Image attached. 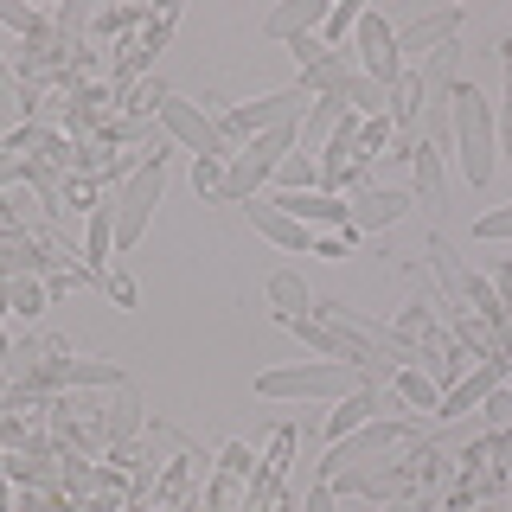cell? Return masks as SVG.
<instances>
[{
	"label": "cell",
	"mask_w": 512,
	"mask_h": 512,
	"mask_svg": "<svg viewBox=\"0 0 512 512\" xmlns=\"http://www.w3.org/2000/svg\"><path fill=\"white\" fill-rule=\"evenodd\" d=\"M288 52H295V64H301V71H314V64H320V58H327V52H333V45H327V39H320V32H301V39H288Z\"/></svg>",
	"instance_id": "cell-28"
},
{
	"label": "cell",
	"mask_w": 512,
	"mask_h": 512,
	"mask_svg": "<svg viewBox=\"0 0 512 512\" xmlns=\"http://www.w3.org/2000/svg\"><path fill=\"white\" fill-rule=\"evenodd\" d=\"M410 160H416V205H429V212H442V199H448L442 148H436V141H416V148H410Z\"/></svg>",
	"instance_id": "cell-18"
},
{
	"label": "cell",
	"mask_w": 512,
	"mask_h": 512,
	"mask_svg": "<svg viewBox=\"0 0 512 512\" xmlns=\"http://www.w3.org/2000/svg\"><path fill=\"white\" fill-rule=\"evenodd\" d=\"M0 397H7V384H0Z\"/></svg>",
	"instance_id": "cell-36"
},
{
	"label": "cell",
	"mask_w": 512,
	"mask_h": 512,
	"mask_svg": "<svg viewBox=\"0 0 512 512\" xmlns=\"http://www.w3.org/2000/svg\"><path fill=\"white\" fill-rule=\"evenodd\" d=\"M288 448H295V436H288V429H282V436H276V448H269V461H263V474H256L250 487H244V512H263V506H269V493L282 487V468H288Z\"/></svg>",
	"instance_id": "cell-19"
},
{
	"label": "cell",
	"mask_w": 512,
	"mask_h": 512,
	"mask_svg": "<svg viewBox=\"0 0 512 512\" xmlns=\"http://www.w3.org/2000/svg\"><path fill=\"white\" fill-rule=\"evenodd\" d=\"M160 186H167V154H154L148 167H135L116 192V250H135L141 231H148L154 205H160Z\"/></svg>",
	"instance_id": "cell-5"
},
{
	"label": "cell",
	"mask_w": 512,
	"mask_h": 512,
	"mask_svg": "<svg viewBox=\"0 0 512 512\" xmlns=\"http://www.w3.org/2000/svg\"><path fill=\"white\" fill-rule=\"evenodd\" d=\"M384 410H404V404H397V391H384V384H359L352 397H340V404H333V416H327V436H333V442H346L352 429L378 423Z\"/></svg>",
	"instance_id": "cell-10"
},
{
	"label": "cell",
	"mask_w": 512,
	"mask_h": 512,
	"mask_svg": "<svg viewBox=\"0 0 512 512\" xmlns=\"http://www.w3.org/2000/svg\"><path fill=\"white\" fill-rule=\"evenodd\" d=\"M269 205L288 212L295 224H340V231H346V199H333V192H320V186L314 192H276Z\"/></svg>",
	"instance_id": "cell-14"
},
{
	"label": "cell",
	"mask_w": 512,
	"mask_h": 512,
	"mask_svg": "<svg viewBox=\"0 0 512 512\" xmlns=\"http://www.w3.org/2000/svg\"><path fill=\"white\" fill-rule=\"evenodd\" d=\"M192 186H199V199L212 205L218 186H224V160H192Z\"/></svg>",
	"instance_id": "cell-27"
},
{
	"label": "cell",
	"mask_w": 512,
	"mask_h": 512,
	"mask_svg": "<svg viewBox=\"0 0 512 512\" xmlns=\"http://www.w3.org/2000/svg\"><path fill=\"white\" fill-rule=\"evenodd\" d=\"M276 180H282V192H314V186H320V160L295 148V154L276 167Z\"/></svg>",
	"instance_id": "cell-22"
},
{
	"label": "cell",
	"mask_w": 512,
	"mask_h": 512,
	"mask_svg": "<svg viewBox=\"0 0 512 512\" xmlns=\"http://www.w3.org/2000/svg\"><path fill=\"white\" fill-rule=\"evenodd\" d=\"M45 384H103V391H122V365H109V359H52L39 372Z\"/></svg>",
	"instance_id": "cell-15"
},
{
	"label": "cell",
	"mask_w": 512,
	"mask_h": 512,
	"mask_svg": "<svg viewBox=\"0 0 512 512\" xmlns=\"http://www.w3.org/2000/svg\"><path fill=\"white\" fill-rule=\"evenodd\" d=\"M7 500H13V493H7V461H0V512H7Z\"/></svg>",
	"instance_id": "cell-35"
},
{
	"label": "cell",
	"mask_w": 512,
	"mask_h": 512,
	"mask_svg": "<svg viewBox=\"0 0 512 512\" xmlns=\"http://www.w3.org/2000/svg\"><path fill=\"white\" fill-rule=\"evenodd\" d=\"M500 301H512V263L500 269Z\"/></svg>",
	"instance_id": "cell-34"
},
{
	"label": "cell",
	"mask_w": 512,
	"mask_h": 512,
	"mask_svg": "<svg viewBox=\"0 0 512 512\" xmlns=\"http://www.w3.org/2000/svg\"><path fill=\"white\" fill-rule=\"evenodd\" d=\"M269 301H276L282 320H295L301 308H308V282H301L295 269H276V276H269Z\"/></svg>",
	"instance_id": "cell-21"
},
{
	"label": "cell",
	"mask_w": 512,
	"mask_h": 512,
	"mask_svg": "<svg viewBox=\"0 0 512 512\" xmlns=\"http://www.w3.org/2000/svg\"><path fill=\"white\" fill-rule=\"evenodd\" d=\"M352 26H359V0H340V7H327V26H320V39H327L333 52H346Z\"/></svg>",
	"instance_id": "cell-25"
},
{
	"label": "cell",
	"mask_w": 512,
	"mask_h": 512,
	"mask_svg": "<svg viewBox=\"0 0 512 512\" xmlns=\"http://www.w3.org/2000/svg\"><path fill=\"white\" fill-rule=\"evenodd\" d=\"M429 263H436L442 276H448V295H468V301H474V314L487 320V327H506V301H500V288H487V282L474 276V269H461L448 244H429Z\"/></svg>",
	"instance_id": "cell-8"
},
{
	"label": "cell",
	"mask_w": 512,
	"mask_h": 512,
	"mask_svg": "<svg viewBox=\"0 0 512 512\" xmlns=\"http://www.w3.org/2000/svg\"><path fill=\"white\" fill-rule=\"evenodd\" d=\"M13 308H20V314H39L45 308V288L39 282H20V288H13Z\"/></svg>",
	"instance_id": "cell-30"
},
{
	"label": "cell",
	"mask_w": 512,
	"mask_h": 512,
	"mask_svg": "<svg viewBox=\"0 0 512 512\" xmlns=\"http://www.w3.org/2000/svg\"><path fill=\"white\" fill-rule=\"evenodd\" d=\"M474 237H480V244H500V237H512V205L480 212V218H474Z\"/></svg>",
	"instance_id": "cell-26"
},
{
	"label": "cell",
	"mask_w": 512,
	"mask_h": 512,
	"mask_svg": "<svg viewBox=\"0 0 512 512\" xmlns=\"http://www.w3.org/2000/svg\"><path fill=\"white\" fill-rule=\"evenodd\" d=\"M308 512H333V487H327V480H314V487H308Z\"/></svg>",
	"instance_id": "cell-33"
},
{
	"label": "cell",
	"mask_w": 512,
	"mask_h": 512,
	"mask_svg": "<svg viewBox=\"0 0 512 512\" xmlns=\"http://www.w3.org/2000/svg\"><path fill=\"white\" fill-rule=\"evenodd\" d=\"M308 109H314V90L308 84H288L276 96H263V103L224 109V116H218V135L237 148V141H256V135H269V128H301V122H308Z\"/></svg>",
	"instance_id": "cell-4"
},
{
	"label": "cell",
	"mask_w": 512,
	"mask_h": 512,
	"mask_svg": "<svg viewBox=\"0 0 512 512\" xmlns=\"http://www.w3.org/2000/svg\"><path fill=\"white\" fill-rule=\"evenodd\" d=\"M0 26H13V32H26L32 45L45 39V13L39 7H26V0H0Z\"/></svg>",
	"instance_id": "cell-24"
},
{
	"label": "cell",
	"mask_w": 512,
	"mask_h": 512,
	"mask_svg": "<svg viewBox=\"0 0 512 512\" xmlns=\"http://www.w3.org/2000/svg\"><path fill=\"white\" fill-rule=\"evenodd\" d=\"M500 384H506V359H480V365H474L468 378H455V384H448V391H442V404H436V416H448V423H455L461 410L487 404V397L500 391Z\"/></svg>",
	"instance_id": "cell-11"
},
{
	"label": "cell",
	"mask_w": 512,
	"mask_h": 512,
	"mask_svg": "<svg viewBox=\"0 0 512 512\" xmlns=\"http://www.w3.org/2000/svg\"><path fill=\"white\" fill-rule=\"evenodd\" d=\"M365 384L359 365H340V359H320V365H288V372H263L256 378V391L269 397V404H288V397H320V404H340Z\"/></svg>",
	"instance_id": "cell-3"
},
{
	"label": "cell",
	"mask_w": 512,
	"mask_h": 512,
	"mask_svg": "<svg viewBox=\"0 0 512 512\" xmlns=\"http://www.w3.org/2000/svg\"><path fill=\"white\" fill-rule=\"evenodd\" d=\"M391 391H397V404H404V410H423V416H436V404H442L436 378H423L416 365H404V372L391 378Z\"/></svg>",
	"instance_id": "cell-20"
},
{
	"label": "cell",
	"mask_w": 512,
	"mask_h": 512,
	"mask_svg": "<svg viewBox=\"0 0 512 512\" xmlns=\"http://www.w3.org/2000/svg\"><path fill=\"white\" fill-rule=\"evenodd\" d=\"M448 128H455V160H461V180L487 186L493 180V103L474 84L448 90Z\"/></svg>",
	"instance_id": "cell-2"
},
{
	"label": "cell",
	"mask_w": 512,
	"mask_h": 512,
	"mask_svg": "<svg viewBox=\"0 0 512 512\" xmlns=\"http://www.w3.org/2000/svg\"><path fill=\"white\" fill-rule=\"evenodd\" d=\"M410 192L404 186H365V192H352L346 199V224L352 231H384V224H397V218H410Z\"/></svg>",
	"instance_id": "cell-9"
},
{
	"label": "cell",
	"mask_w": 512,
	"mask_h": 512,
	"mask_svg": "<svg viewBox=\"0 0 512 512\" xmlns=\"http://www.w3.org/2000/svg\"><path fill=\"white\" fill-rule=\"evenodd\" d=\"M416 436L410 429V416H378V423H365V429H352V436L327 455V468H320V480H327L333 493H346V487H365L372 474H391V448H404Z\"/></svg>",
	"instance_id": "cell-1"
},
{
	"label": "cell",
	"mask_w": 512,
	"mask_h": 512,
	"mask_svg": "<svg viewBox=\"0 0 512 512\" xmlns=\"http://www.w3.org/2000/svg\"><path fill=\"white\" fill-rule=\"evenodd\" d=\"M461 39V7H442V13H423V20L404 26V39H397V58H423V52H442V45Z\"/></svg>",
	"instance_id": "cell-12"
},
{
	"label": "cell",
	"mask_w": 512,
	"mask_h": 512,
	"mask_svg": "<svg viewBox=\"0 0 512 512\" xmlns=\"http://www.w3.org/2000/svg\"><path fill=\"white\" fill-rule=\"evenodd\" d=\"M135 429H141V397H135V384H122V391H116V410H109V436L128 442Z\"/></svg>",
	"instance_id": "cell-23"
},
{
	"label": "cell",
	"mask_w": 512,
	"mask_h": 512,
	"mask_svg": "<svg viewBox=\"0 0 512 512\" xmlns=\"http://www.w3.org/2000/svg\"><path fill=\"white\" fill-rule=\"evenodd\" d=\"M346 116H352V109L340 103V96H314L308 122H301V154H314V160H320V148L340 135V122H346Z\"/></svg>",
	"instance_id": "cell-17"
},
{
	"label": "cell",
	"mask_w": 512,
	"mask_h": 512,
	"mask_svg": "<svg viewBox=\"0 0 512 512\" xmlns=\"http://www.w3.org/2000/svg\"><path fill=\"white\" fill-rule=\"evenodd\" d=\"M352 58H359V71L372 77V84H384V90L404 77V58H397V32L384 26V13H359V26H352Z\"/></svg>",
	"instance_id": "cell-7"
},
{
	"label": "cell",
	"mask_w": 512,
	"mask_h": 512,
	"mask_svg": "<svg viewBox=\"0 0 512 512\" xmlns=\"http://www.w3.org/2000/svg\"><path fill=\"white\" fill-rule=\"evenodd\" d=\"M103 288H109V295L122 301V308H135V282H128L122 269H103Z\"/></svg>",
	"instance_id": "cell-31"
},
{
	"label": "cell",
	"mask_w": 512,
	"mask_h": 512,
	"mask_svg": "<svg viewBox=\"0 0 512 512\" xmlns=\"http://www.w3.org/2000/svg\"><path fill=\"white\" fill-rule=\"evenodd\" d=\"M160 128H167L180 148H192L199 160H231V154H237L231 141L218 135V122L205 116V109H192L186 96H160Z\"/></svg>",
	"instance_id": "cell-6"
},
{
	"label": "cell",
	"mask_w": 512,
	"mask_h": 512,
	"mask_svg": "<svg viewBox=\"0 0 512 512\" xmlns=\"http://www.w3.org/2000/svg\"><path fill=\"white\" fill-rule=\"evenodd\" d=\"M487 423H493V429L512 423V391H493V397H487Z\"/></svg>",
	"instance_id": "cell-32"
},
{
	"label": "cell",
	"mask_w": 512,
	"mask_h": 512,
	"mask_svg": "<svg viewBox=\"0 0 512 512\" xmlns=\"http://www.w3.org/2000/svg\"><path fill=\"white\" fill-rule=\"evenodd\" d=\"M244 212H250V224L269 237V244H282V250H295V256L314 250V231H308V224H295L288 212H276L269 199H244Z\"/></svg>",
	"instance_id": "cell-13"
},
{
	"label": "cell",
	"mask_w": 512,
	"mask_h": 512,
	"mask_svg": "<svg viewBox=\"0 0 512 512\" xmlns=\"http://www.w3.org/2000/svg\"><path fill=\"white\" fill-rule=\"evenodd\" d=\"M320 26H327V0H282L263 20L269 39H301V32H320Z\"/></svg>",
	"instance_id": "cell-16"
},
{
	"label": "cell",
	"mask_w": 512,
	"mask_h": 512,
	"mask_svg": "<svg viewBox=\"0 0 512 512\" xmlns=\"http://www.w3.org/2000/svg\"><path fill=\"white\" fill-rule=\"evenodd\" d=\"M352 237H359L352 224H346V231H333V237H314V256H327V263H340V256L352 250Z\"/></svg>",
	"instance_id": "cell-29"
}]
</instances>
